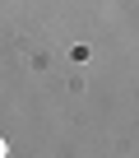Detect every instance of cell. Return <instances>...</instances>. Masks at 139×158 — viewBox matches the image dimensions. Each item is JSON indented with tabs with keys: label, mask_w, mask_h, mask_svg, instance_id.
Segmentation results:
<instances>
[{
	"label": "cell",
	"mask_w": 139,
	"mask_h": 158,
	"mask_svg": "<svg viewBox=\"0 0 139 158\" xmlns=\"http://www.w3.org/2000/svg\"><path fill=\"white\" fill-rule=\"evenodd\" d=\"M5 153H10V144H5V139H0V158H5Z\"/></svg>",
	"instance_id": "1"
}]
</instances>
